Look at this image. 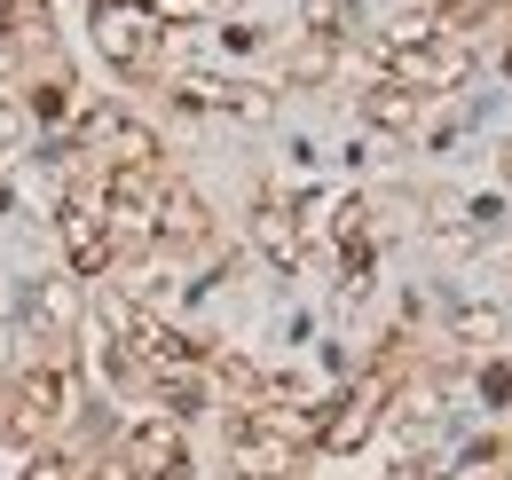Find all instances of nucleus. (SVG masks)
Returning a JSON list of instances; mask_svg holds the SVG:
<instances>
[{
    "label": "nucleus",
    "instance_id": "nucleus-1",
    "mask_svg": "<svg viewBox=\"0 0 512 480\" xmlns=\"http://www.w3.org/2000/svg\"><path fill=\"white\" fill-rule=\"evenodd\" d=\"M457 79H465V48L457 40H410L394 56V87H410V95H442Z\"/></svg>",
    "mask_w": 512,
    "mask_h": 480
},
{
    "label": "nucleus",
    "instance_id": "nucleus-2",
    "mask_svg": "<svg viewBox=\"0 0 512 480\" xmlns=\"http://www.w3.org/2000/svg\"><path fill=\"white\" fill-rule=\"evenodd\" d=\"M119 457H127V473H134V480H182V473H190V449H182V433H174L166 418L134 425Z\"/></svg>",
    "mask_w": 512,
    "mask_h": 480
},
{
    "label": "nucleus",
    "instance_id": "nucleus-3",
    "mask_svg": "<svg viewBox=\"0 0 512 480\" xmlns=\"http://www.w3.org/2000/svg\"><path fill=\"white\" fill-rule=\"evenodd\" d=\"M103 205L119 213V221H166V189L150 166H119V174L103 181Z\"/></svg>",
    "mask_w": 512,
    "mask_h": 480
},
{
    "label": "nucleus",
    "instance_id": "nucleus-4",
    "mask_svg": "<svg viewBox=\"0 0 512 480\" xmlns=\"http://www.w3.org/2000/svg\"><path fill=\"white\" fill-rule=\"evenodd\" d=\"M237 480H300V449L276 441L268 425H253V433L237 441Z\"/></svg>",
    "mask_w": 512,
    "mask_h": 480
},
{
    "label": "nucleus",
    "instance_id": "nucleus-5",
    "mask_svg": "<svg viewBox=\"0 0 512 480\" xmlns=\"http://www.w3.org/2000/svg\"><path fill=\"white\" fill-rule=\"evenodd\" d=\"M95 48L111 63H142L150 56V24H142V8H95Z\"/></svg>",
    "mask_w": 512,
    "mask_h": 480
},
{
    "label": "nucleus",
    "instance_id": "nucleus-6",
    "mask_svg": "<svg viewBox=\"0 0 512 480\" xmlns=\"http://www.w3.org/2000/svg\"><path fill=\"white\" fill-rule=\"evenodd\" d=\"M64 244H71V268H79V276H103V260H111V229H103L95 213H64Z\"/></svg>",
    "mask_w": 512,
    "mask_h": 480
},
{
    "label": "nucleus",
    "instance_id": "nucleus-7",
    "mask_svg": "<svg viewBox=\"0 0 512 480\" xmlns=\"http://www.w3.org/2000/svg\"><path fill=\"white\" fill-rule=\"evenodd\" d=\"M87 142H119V166H150V150H158V142L134 119H119V111H95V119H87Z\"/></svg>",
    "mask_w": 512,
    "mask_h": 480
},
{
    "label": "nucleus",
    "instance_id": "nucleus-8",
    "mask_svg": "<svg viewBox=\"0 0 512 480\" xmlns=\"http://www.w3.org/2000/svg\"><path fill=\"white\" fill-rule=\"evenodd\" d=\"M363 433H371V394H347V402L323 418V449H355Z\"/></svg>",
    "mask_w": 512,
    "mask_h": 480
},
{
    "label": "nucleus",
    "instance_id": "nucleus-9",
    "mask_svg": "<svg viewBox=\"0 0 512 480\" xmlns=\"http://www.w3.org/2000/svg\"><path fill=\"white\" fill-rule=\"evenodd\" d=\"M363 119H371V126H418V95L386 79V87H371V95H363Z\"/></svg>",
    "mask_w": 512,
    "mask_h": 480
},
{
    "label": "nucleus",
    "instance_id": "nucleus-10",
    "mask_svg": "<svg viewBox=\"0 0 512 480\" xmlns=\"http://www.w3.org/2000/svg\"><path fill=\"white\" fill-rule=\"evenodd\" d=\"M158 394H166V410H174V418H197V410H205V378H197L190 362L158 370Z\"/></svg>",
    "mask_w": 512,
    "mask_h": 480
},
{
    "label": "nucleus",
    "instance_id": "nucleus-11",
    "mask_svg": "<svg viewBox=\"0 0 512 480\" xmlns=\"http://www.w3.org/2000/svg\"><path fill=\"white\" fill-rule=\"evenodd\" d=\"M253 229H260V252H268V260H284V268L300 260V221H284V213H260Z\"/></svg>",
    "mask_w": 512,
    "mask_h": 480
},
{
    "label": "nucleus",
    "instance_id": "nucleus-12",
    "mask_svg": "<svg viewBox=\"0 0 512 480\" xmlns=\"http://www.w3.org/2000/svg\"><path fill=\"white\" fill-rule=\"evenodd\" d=\"M56 410H64V378L56 370H32L24 378V418H56Z\"/></svg>",
    "mask_w": 512,
    "mask_h": 480
},
{
    "label": "nucleus",
    "instance_id": "nucleus-13",
    "mask_svg": "<svg viewBox=\"0 0 512 480\" xmlns=\"http://www.w3.org/2000/svg\"><path fill=\"white\" fill-rule=\"evenodd\" d=\"M308 24H316V40L347 32V0H308Z\"/></svg>",
    "mask_w": 512,
    "mask_h": 480
},
{
    "label": "nucleus",
    "instance_id": "nucleus-14",
    "mask_svg": "<svg viewBox=\"0 0 512 480\" xmlns=\"http://www.w3.org/2000/svg\"><path fill=\"white\" fill-rule=\"evenodd\" d=\"M331 71V40H308L300 56H292V79H323Z\"/></svg>",
    "mask_w": 512,
    "mask_h": 480
},
{
    "label": "nucleus",
    "instance_id": "nucleus-15",
    "mask_svg": "<svg viewBox=\"0 0 512 480\" xmlns=\"http://www.w3.org/2000/svg\"><path fill=\"white\" fill-rule=\"evenodd\" d=\"M24 111H32V119H64V87H56V79H48V87H32V95H24Z\"/></svg>",
    "mask_w": 512,
    "mask_h": 480
},
{
    "label": "nucleus",
    "instance_id": "nucleus-16",
    "mask_svg": "<svg viewBox=\"0 0 512 480\" xmlns=\"http://www.w3.org/2000/svg\"><path fill=\"white\" fill-rule=\"evenodd\" d=\"M339 268H347V292H363V284H371V244L347 237V260H339Z\"/></svg>",
    "mask_w": 512,
    "mask_h": 480
},
{
    "label": "nucleus",
    "instance_id": "nucleus-17",
    "mask_svg": "<svg viewBox=\"0 0 512 480\" xmlns=\"http://www.w3.org/2000/svg\"><path fill=\"white\" fill-rule=\"evenodd\" d=\"M481 394H489V402H512V362H489V370H481Z\"/></svg>",
    "mask_w": 512,
    "mask_h": 480
},
{
    "label": "nucleus",
    "instance_id": "nucleus-18",
    "mask_svg": "<svg viewBox=\"0 0 512 480\" xmlns=\"http://www.w3.org/2000/svg\"><path fill=\"white\" fill-rule=\"evenodd\" d=\"M174 237H205V213H197L190 197H174Z\"/></svg>",
    "mask_w": 512,
    "mask_h": 480
},
{
    "label": "nucleus",
    "instance_id": "nucleus-19",
    "mask_svg": "<svg viewBox=\"0 0 512 480\" xmlns=\"http://www.w3.org/2000/svg\"><path fill=\"white\" fill-rule=\"evenodd\" d=\"M16 126H24V119H16V103H0V150L16 142Z\"/></svg>",
    "mask_w": 512,
    "mask_h": 480
},
{
    "label": "nucleus",
    "instance_id": "nucleus-20",
    "mask_svg": "<svg viewBox=\"0 0 512 480\" xmlns=\"http://www.w3.org/2000/svg\"><path fill=\"white\" fill-rule=\"evenodd\" d=\"M166 16H197V8H213V0H158Z\"/></svg>",
    "mask_w": 512,
    "mask_h": 480
},
{
    "label": "nucleus",
    "instance_id": "nucleus-21",
    "mask_svg": "<svg viewBox=\"0 0 512 480\" xmlns=\"http://www.w3.org/2000/svg\"><path fill=\"white\" fill-rule=\"evenodd\" d=\"M24 480H64V465H56V457H40V465H32Z\"/></svg>",
    "mask_w": 512,
    "mask_h": 480
},
{
    "label": "nucleus",
    "instance_id": "nucleus-22",
    "mask_svg": "<svg viewBox=\"0 0 512 480\" xmlns=\"http://www.w3.org/2000/svg\"><path fill=\"white\" fill-rule=\"evenodd\" d=\"M426 480H442V473H426Z\"/></svg>",
    "mask_w": 512,
    "mask_h": 480
}]
</instances>
